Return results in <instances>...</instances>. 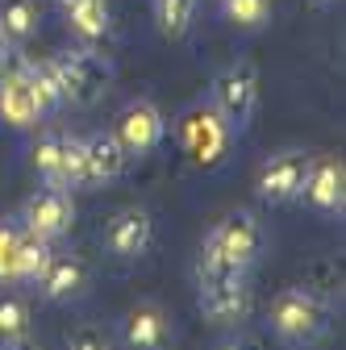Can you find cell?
I'll return each mask as SVG.
<instances>
[{"label":"cell","instance_id":"d4e9b609","mask_svg":"<svg viewBox=\"0 0 346 350\" xmlns=\"http://www.w3.org/2000/svg\"><path fill=\"white\" fill-rule=\"evenodd\" d=\"M67 350H109V342H105V334L96 325H79V329H71Z\"/></svg>","mask_w":346,"mask_h":350},{"label":"cell","instance_id":"4316f807","mask_svg":"<svg viewBox=\"0 0 346 350\" xmlns=\"http://www.w3.org/2000/svg\"><path fill=\"white\" fill-rule=\"evenodd\" d=\"M0 350H34L25 338H17V342H0Z\"/></svg>","mask_w":346,"mask_h":350},{"label":"cell","instance_id":"5bb4252c","mask_svg":"<svg viewBox=\"0 0 346 350\" xmlns=\"http://www.w3.org/2000/svg\"><path fill=\"white\" fill-rule=\"evenodd\" d=\"M125 150L113 134H92L83 138V184H109L125 171Z\"/></svg>","mask_w":346,"mask_h":350},{"label":"cell","instance_id":"6da1fadb","mask_svg":"<svg viewBox=\"0 0 346 350\" xmlns=\"http://www.w3.org/2000/svg\"><path fill=\"white\" fill-rule=\"evenodd\" d=\"M196 309H200L204 321L222 325V329L242 325L250 317L246 267H234L213 238H204L200 250H196Z\"/></svg>","mask_w":346,"mask_h":350},{"label":"cell","instance_id":"4fadbf2b","mask_svg":"<svg viewBox=\"0 0 346 350\" xmlns=\"http://www.w3.org/2000/svg\"><path fill=\"white\" fill-rule=\"evenodd\" d=\"M38 288L46 300H75V296L88 292V267L75 254H51L42 275H38Z\"/></svg>","mask_w":346,"mask_h":350},{"label":"cell","instance_id":"2e32d148","mask_svg":"<svg viewBox=\"0 0 346 350\" xmlns=\"http://www.w3.org/2000/svg\"><path fill=\"white\" fill-rule=\"evenodd\" d=\"M67 129H42L38 142H34V171L42 175L46 184H59V163H63V150H67Z\"/></svg>","mask_w":346,"mask_h":350},{"label":"cell","instance_id":"3957f363","mask_svg":"<svg viewBox=\"0 0 346 350\" xmlns=\"http://www.w3.org/2000/svg\"><path fill=\"white\" fill-rule=\"evenodd\" d=\"M213 105L230 129H246L258 109V71L254 63H234L213 79Z\"/></svg>","mask_w":346,"mask_h":350},{"label":"cell","instance_id":"e0dca14e","mask_svg":"<svg viewBox=\"0 0 346 350\" xmlns=\"http://www.w3.org/2000/svg\"><path fill=\"white\" fill-rule=\"evenodd\" d=\"M63 9H67V21L75 33L92 38V42L109 33V5L105 0H63Z\"/></svg>","mask_w":346,"mask_h":350},{"label":"cell","instance_id":"7402d4cb","mask_svg":"<svg viewBox=\"0 0 346 350\" xmlns=\"http://www.w3.org/2000/svg\"><path fill=\"white\" fill-rule=\"evenodd\" d=\"M226 17L242 29H258L271 17V0H226Z\"/></svg>","mask_w":346,"mask_h":350},{"label":"cell","instance_id":"7a4b0ae2","mask_svg":"<svg viewBox=\"0 0 346 350\" xmlns=\"http://www.w3.org/2000/svg\"><path fill=\"white\" fill-rule=\"evenodd\" d=\"M267 317H271V329L288 346H313L330 329V304L317 292H309V288H284L271 300Z\"/></svg>","mask_w":346,"mask_h":350},{"label":"cell","instance_id":"9a60e30c","mask_svg":"<svg viewBox=\"0 0 346 350\" xmlns=\"http://www.w3.org/2000/svg\"><path fill=\"white\" fill-rule=\"evenodd\" d=\"M38 21H42V5H38V0H5V5H0V29H5L9 42L34 38Z\"/></svg>","mask_w":346,"mask_h":350},{"label":"cell","instance_id":"52a82bcc","mask_svg":"<svg viewBox=\"0 0 346 350\" xmlns=\"http://www.w3.org/2000/svg\"><path fill=\"white\" fill-rule=\"evenodd\" d=\"M113 138L121 142L125 154H150L163 138V113L150 105V100H134L117 113V125H113Z\"/></svg>","mask_w":346,"mask_h":350},{"label":"cell","instance_id":"83f0119b","mask_svg":"<svg viewBox=\"0 0 346 350\" xmlns=\"http://www.w3.org/2000/svg\"><path fill=\"white\" fill-rule=\"evenodd\" d=\"M222 350H250V346H222Z\"/></svg>","mask_w":346,"mask_h":350},{"label":"cell","instance_id":"5b68a950","mask_svg":"<svg viewBox=\"0 0 346 350\" xmlns=\"http://www.w3.org/2000/svg\"><path fill=\"white\" fill-rule=\"evenodd\" d=\"M309 159L305 150H280L271 154L263 167H258L254 175V192L258 200H267V204H288L300 196V188H305V175H309Z\"/></svg>","mask_w":346,"mask_h":350},{"label":"cell","instance_id":"8fae6325","mask_svg":"<svg viewBox=\"0 0 346 350\" xmlns=\"http://www.w3.org/2000/svg\"><path fill=\"white\" fill-rule=\"evenodd\" d=\"M38 117H42V105H38L34 88H29L25 67L0 71V121L13 125V129H34Z\"/></svg>","mask_w":346,"mask_h":350},{"label":"cell","instance_id":"d6986e66","mask_svg":"<svg viewBox=\"0 0 346 350\" xmlns=\"http://www.w3.org/2000/svg\"><path fill=\"white\" fill-rule=\"evenodd\" d=\"M25 75H29V88H34V96H38L42 113L55 109V105H63V88H59L55 59H38V63H29V67H25Z\"/></svg>","mask_w":346,"mask_h":350},{"label":"cell","instance_id":"484cf974","mask_svg":"<svg viewBox=\"0 0 346 350\" xmlns=\"http://www.w3.org/2000/svg\"><path fill=\"white\" fill-rule=\"evenodd\" d=\"M5 63H9V38H5V29H0V71H5Z\"/></svg>","mask_w":346,"mask_h":350},{"label":"cell","instance_id":"ffe728a7","mask_svg":"<svg viewBox=\"0 0 346 350\" xmlns=\"http://www.w3.org/2000/svg\"><path fill=\"white\" fill-rule=\"evenodd\" d=\"M196 0H155V21L163 38H184L192 29Z\"/></svg>","mask_w":346,"mask_h":350},{"label":"cell","instance_id":"9c48e42d","mask_svg":"<svg viewBox=\"0 0 346 350\" xmlns=\"http://www.w3.org/2000/svg\"><path fill=\"white\" fill-rule=\"evenodd\" d=\"M213 242H217V250L234 262V267H250V262L263 254V230H258V221L246 213V208H238V213H230L226 221L209 234Z\"/></svg>","mask_w":346,"mask_h":350},{"label":"cell","instance_id":"cb8c5ba5","mask_svg":"<svg viewBox=\"0 0 346 350\" xmlns=\"http://www.w3.org/2000/svg\"><path fill=\"white\" fill-rule=\"evenodd\" d=\"M83 184V138H67L63 163H59V184L55 188H79Z\"/></svg>","mask_w":346,"mask_h":350},{"label":"cell","instance_id":"44dd1931","mask_svg":"<svg viewBox=\"0 0 346 350\" xmlns=\"http://www.w3.org/2000/svg\"><path fill=\"white\" fill-rule=\"evenodd\" d=\"M29 334V304L21 296H0V342H17Z\"/></svg>","mask_w":346,"mask_h":350},{"label":"cell","instance_id":"30bf717a","mask_svg":"<svg viewBox=\"0 0 346 350\" xmlns=\"http://www.w3.org/2000/svg\"><path fill=\"white\" fill-rule=\"evenodd\" d=\"M342 184H346L342 154H317V159H309V175H305L300 196H305L313 208H321V213H342V204H346Z\"/></svg>","mask_w":346,"mask_h":350},{"label":"cell","instance_id":"277c9868","mask_svg":"<svg viewBox=\"0 0 346 350\" xmlns=\"http://www.w3.org/2000/svg\"><path fill=\"white\" fill-rule=\"evenodd\" d=\"M55 71H59L63 100H71V105H92L109 88V79H113L109 63L101 55H92V51H67V55H59Z\"/></svg>","mask_w":346,"mask_h":350},{"label":"cell","instance_id":"7c38bea8","mask_svg":"<svg viewBox=\"0 0 346 350\" xmlns=\"http://www.w3.org/2000/svg\"><path fill=\"white\" fill-rule=\"evenodd\" d=\"M121 334H125L129 350H163L171 338V325H167V313L155 300H142L121 317Z\"/></svg>","mask_w":346,"mask_h":350},{"label":"cell","instance_id":"ac0fdd59","mask_svg":"<svg viewBox=\"0 0 346 350\" xmlns=\"http://www.w3.org/2000/svg\"><path fill=\"white\" fill-rule=\"evenodd\" d=\"M51 258V238H42L34 230L21 226V242H17V280H38L42 267Z\"/></svg>","mask_w":346,"mask_h":350},{"label":"cell","instance_id":"8992f818","mask_svg":"<svg viewBox=\"0 0 346 350\" xmlns=\"http://www.w3.org/2000/svg\"><path fill=\"white\" fill-rule=\"evenodd\" d=\"M71 221H75L71 192H67V188H55V184H46L42 192H34V196L25 200V213H21V226L34 230V234H42V238L67 234Z\"/></svg>","mask_w":346,"mask_h":350},{"label":"cell","instance_id":"f1b7e54d","mask_svg":"<svg viewBox=\"0 0 346 350\" xmlns=\"http://www.w3.org/2000/svg\"><path fill=\"white\" fill-rule=\"evenodd\" d=\"M317 5H330V0H317Z\"/></svg>","mask_w":346,"mask_h":350},{"label":"cell","instance_id":"603a6c76","mask_svg":"<svg viewBox=\"0 0 346 350\" xmlns=\"http://www.w3.org/2000/svg\"><path fill=\"white\" fill-rule=\"evenodd\" d=\"M17 242H21V226L0 221V284L17 280Z\"/></svg>","mask_w":346,"mask_h":350},{"label":"cell","instance_id":"ba28073f","mask_svg":"<svg viewBox=\"0 0 346 350\" xmlns=\"http://www.w3.org/2000/svg\"><path fill=\"white\" fill-rule=\"evenodd\" d=\"M155 242V221L146 208H117L105 226V246L117 258H142Z\"/></svg>","mask_w":346,"mask_h":350}]
</instances>
